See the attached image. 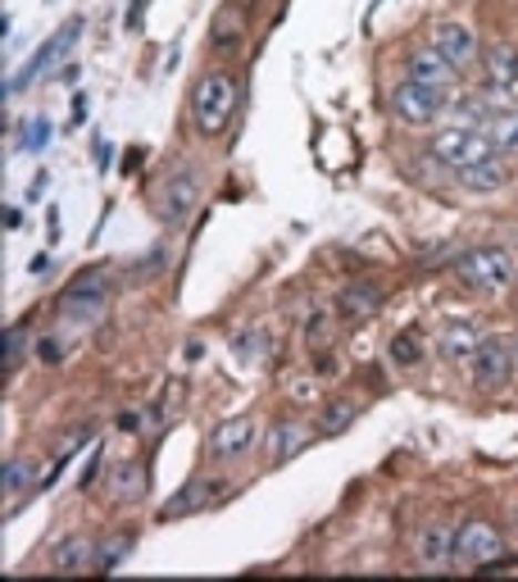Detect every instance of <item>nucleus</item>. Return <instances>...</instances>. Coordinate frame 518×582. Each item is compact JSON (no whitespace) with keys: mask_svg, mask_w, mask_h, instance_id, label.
Returning <instances> with one entry per match:
<instances>
[{"mask_svg":"<svg viewBox=\"0 0 518 582\" xmlns=\"http://www.w3.org/2000/svg\"><path fill=\"white\" fill-rule=\"evenodd\" d=\"M409 82H418V87H428V91H437V96H450L455 91V82H459V69L455 64H446L433 46H423V51H414L409 56Z\"/></svg>","mask_w":518,"mask_h":582,"instance_id":"13","label":"nucleus"},{"mask_svg":"<svg viewBox=\"0 0 518 582\" xmlns=\"http://www.w3.org/2000/svg\"><path fill=\"white\" fill-rule=\"evenodd\" d=\"M459 182H464L468 191H500V187L509 182V164H505L500 155H491V160H483V164H474V169H464Z\"/></svg>","mask_w":518,"mask_h":582,"instance_id":"19","label":"nucleus"},{"mask_svg":"<svg viewBox=\"0 0 518 582\" xmlns=\"http://www.w3.org/2000/svg\"><path fill=\"white\" fill-rule=\"evenodd\" d=\"M232 351H237L246 364H260V360L273 351V342L264 337V328H246V332L237 337V342H232Z\"/></svg>","mask_w":518,"mask_h":582,"instance_id":"26","label":"nucleus"},{"mask_svg":"<svg viewBox=\"0 0 518 582\" xmlns=\"http://www.w3.org/2000/svg\"><path fill=\"white\" fill-rule=\"evenodd\" d=\"M110 496L123 501V505L141 501V496H146V469H141V464H123V469H114V478H110Z\"/></svg>","mask_w":518,"mask_h":582,"instance_id":"21","label":"nucleus"},{"mask_svg":"<svg viewBox=\"0 0 518 582\" xmlns=\"http://www.w3.org/2000/svg\"><path fill=\"white\" fill-rule=\"evenodd\" d=\"M392 360L405 364V369H414V364L423 360V337H418L414 328H405V332L392 337Z\"/></svg>","mask_w":518,"mask_h":582,"instance_id":"27","label":"nucleus"},{"mask_svg":"<svg viewBox=\"0 0 518 582\" xmlns=\"http://www.w3.org/2000/svg\"><path fill=\"white\" fill-rule=\"evenodd\" d=\"M333 337H337V319H333V310H314L309 323H305V347H309L314 355H327Z\"/></svg>","mask_w":518,"mask_h":582,"instance_id":"23","label":"nucleus"},{"mask_svg":"<svg viewBox=\"0 0 518 582\" xmlns=\"http://www.w3.org/2000/svg\"><path fill=\"white\" fill-rule=\"evenodd\" d=\"M23 342H28L23 328H6V369H14L23 360Z\"/></svg>","mask_w":518,"mask_h":582,"instance_id":"29","label":"nucleus"},{"mask_svg":"<svg viewBox=\"0 0 518 582\" xmlns=\"http://www.w3.org/2000/svg\"><path fill=\"white\" fill-rule=\"evenodd\" d=\"M97 469H101V446H97V455H91V464L82 469V488H91V482H97V478H101Z\"/></svg>","mask_w":518,"mask_h":582,"instance_id":"32","label":"nucleus"},{"mask_svg":"<svg viewBox=\"0 0 518 582\" xmlns=\"http://www.w3.org/2000/svg\"><path fill=\"white\" fill-rule=\"evenodd\" d=\"M151 0H132V10H128V28H141V14H146Z\"/></svg>","mask_w":518,"mask_h":582,"instance_id":"33","label":"nucleus"},{"mask_svg":"<svg viewBox=\"0 0 518 582\" xmlns=\"http://www.w3.org/2000/svg\"><path fill=\"white\" fill-rule=\"evenodd\" d=\"M19 228H23V210L10 205V210H6V232H19Z\"/></svg>","mask_w":518,"mask_h":582,"instance_id":"34","label":"nucleus"},{"mask_svg":"<svg viewBox=\"0 0 518 582\" xmlns=\"http://www.w3.org/2000/svg\"><path fill=\"white\" fill-rule=\"evenodd\" d=\"M232 110H237V78L223 73V69L205 73L196 82V91H192V123H196V132L223 137L227 123H232Z\"/></svg>","mask_w":518,"mask_h":582,"instance_id":"3","label":"nucleus"},{"mask_svg":"<svg viewBox=\"0 0 518 582\" xmlns=\"http://www.w3.org/2000/svg\"><path fill=\"white\" fill-rule=\"evenodd\" d=\"M514 532H518V505H514Z\"/></svg>","mask_w":518,"mask_h":582,"instance_id":"36","label":"nucleus"},{"mask_svg":"<svg viewBox=\"0 0 518 582\" xmlns=\"http://www.w3.org/2000/svg\"><path fill=\"white\" fill-rule=\"evenodd\" d=\"M383 301H387L383 282H368V278H359V282L342 287V297H337V314H342L346 323H368L373 314L383 310Z\"/></svg>","mask_w":518,"mask_h":582,"instance_id":"14","label":"nucleus"},{"mask_svg":"<svg viewBox=\"0 0 518 582\" xmlns=\"http://www.w3.org/2000/svg\"><path fill=\"white\" fill-rule=\"evenodd\" d=\"M487 82L505 96H518V46L514 41H496L487 51Z\"/></svg>","mask_w":518,"mask_h":582,"instance_id":"17","label":"nucleus"},{"mask_svg":"<svg viewBox=\"0 0 518 582\" xmlns=\"http://www.w3.org/2000/svg\"><path fill=\"white\" fill-rule=\"evenodd\" d=\"M196 201H201V173L192 169V164H177L164 182H160V191H155V210H160V219L169 223V228H182L186 219L196 214Z\"/></svg>","mask_w":518,"mask_h":582,"instance_id":"4","label":"nucleus"},{"mask_svg":"<svg viewBox=\"0 0 518 582\" xmlns=\"http://www.w3.org/2000/svg\"><path fill=\"white\" fill-rule=\"evenodd\" d=\"M136 423H141V419H136V414H119V428H123V432H132V428H136Z\"/></svg>","mask_w":518,"mask_h":582,"instance_id":"35","label":"nucleus"},{"mask_svg":"<svg viewBox=\"0 0 518 582\" xmlns=\"http://www.w3.org/2000/svg\"><path fill=\"white\" fill-rule=\"evenodd\" d=\"M45 141H51V123L37 119V123L28 128V151H45Z\"/></svg>","mask_w":518,"mask_h":582,"instance_id":"30","label":"nucleus"},{"mask_svg":"<svg viewBox=\"0 0 518 582\" xmlns=\"http://www.w3.org/2000/svg\"><path fill=\"white\" fill-rule=\"evenodd\" d=\"M305 442H309V428H305L301 419H282V423L268 428L264 451H268L273 464H287V460H296V455L305 451Z\"/></svg>","mask_w":518,"mask_h":582,"instance_id":"16","label":"nucleus"},{"mask_svg":"<svg viewBox=\"0 0 518 582\" xmlns=\"http://www.w3.org/2000/svg\"><path fill=\"white\" fill-rule=\"evenodd\" d=\"M101 301H105V282H101V278H78V282L69 287V297H64V314H78V310L97 314Z\"/></svg>","mask_w":518,"mask_h":582,"instance_id":"22","label":"nucleus"},{"mask_svg":"<svg viewBox=\"0 0 518 582\" xmlns=\"http://www.w3.org/2000/svg\"><path fill=\"white\" fill-rule=\"evenodd\" d=\"M359 410H364V405H359L355 397L327 401V405H323V414H318V432H323V436H342V432H346V428L359 419Z\"/></svg>","mask_w":518,"mask_h":582,"instance_id":"20","label":"nucleus"},{"mask_svg":"<svg viewBox=\"0 0 518 582\" xmlns=\"http://www.w3.org/2000/svg\"><path fill=\"white\" fill-rule=\"evenodd\" d=\"M78 32H82V19H69V23H64V28L55 32V41H45L41 51H37V56H32L28 64H23V73H19V78H14L10 87H6V96H14V91H23L28 82H37V78H41L45 69H51V64H55V60H60V56L69 51V46L78 41Z\"/></svg>","mask_w":518,"mask_h":582,"instance_id":"12","label":"nucleus"},{"mask_svg":"<svg viewBox=\"0 0 518 582\" xmlns=\"http://www.w3.org/2000/svg\"><path fill=\"white\" fill-rule=\"evenodd\" d=\"M227 496V482L223 478H192L186 488L164 505V519H182V514H196V510H210Z\"/></svg>","mask_w":518,"mask_h":582,"instance_id":"15","label":"nucleus"},{"mask_svg":"<svg viewBox=\"0 0 518 582\" xmlns=\"http://www.w3.org/2000/svg\"><path fill=\"white\" fill-rule=\"evenodd\" d=\"M409 551H414V564H418V569L441 573V569H450V564L459 560V528H450L446 519L423 523V528L414 532Z\"/></svg>","mask_w":518,"mask_h":582,"instance_id":"5","label":"nucleus"},{"mask_svg":"<svg viewBox=\"0 0 518 582\" xmlns=\"http://www.w3.org/2000/svg\"><path fill=\"white\" fill-rule=\"evenodd\" d=\"M28 488H32V464L10 460V464H6V478H0V492H6V505H14Z\"/></svg>","mask_w":518,"mask_h":582,"instance_id":"25","label":"nucleus"},{"mask_svg":"<svg viewBox=\"0 0 518 582\" xmlns=\"http://www.w3.org/2000/svg\"><path fill=\"white\" fill-rule=\"evenodd\" d=\"M505 555V532L487 519H468L459 528V564H474V569H491Z\"/></svg>","mask_w":518,"mask_h":582,"instance_id":"7","label":"nucleus"},{"mask_svg":"<svg viewBox=\"0 0 518 582\" xmlns=\"http://www.w3.org/2000/svg\"><path fill=\"white\" fill-rule=\"evenodd\" d=\"M392 110H396V119H400L405 128H428V123L441 119L446 96L418 87V82H400V87L392 91Z\"/></svg>","mask_w":518,"mask_h":582,"instance_id":"8","label":"nucleus"},{"mask_svg":"<svg viewBox=\"0 0 518 582\" xmlns=\"http://www.w3.org/2000/svg\"><path fill=\"white\" fill-rule=\"evenodd\" d=\"M51 569L55 573H87V569H97V542H87V538L60 542L55 555H51Z\"/></svg>","mask_w":518,"mask_h":582,"instance_id":"18","label":"nucleus"},{"mask_svg":"<svg viewBox=\"0 0 518 582\" xmlns=\"http://www.w3.org/2000/svg\"><path fill=\"white\" fill-rule=\"evenodd\" d=\"M60 355L64 351H60V342H51V337H41V342H37V360L41 364H60Z\"/></svg>","mask_w":518,"mask_h":582,"instance_id":"31","label":"nucleus"},{"mask_svg":"<svg viewBox=\"0 0 518 582\" xmlns=\"http://www.w3.org/2000/svg\"><path fill=\"white\" fill-rule=\"evenodd\" d=\"M455 278L468 287V291H478V297H500V291L514 287L518 278V264L509 251L500 247H474V251H464L455 260Z\"/></svg>","mask_w":518,"mask_h":582,"instance_id":"2","label":"nucleus"},{"mask_svg":"<svg viewBox=\"0 0 518 582\" xmlns=\"http://www.w3.org/2000/svg\"><path fill=\"white\" fill-rule=\"evenodd\" d=\"M428 155H433L437 164H446V169L464 173V169H474V164H483V160L500 155V146H496L491 128H468V123H450V128H441V132H437V137L428 141Z\"/></svg>","mask_w":518,"mask_h":582,"instance_id":"1","label":"nucleus"},{"mask_svg":"<svg viewBox=\"0 0 518 582\" xmlns=\"http://www.w3.org/2000/svg\"><path fill=\"white\" fill-rule=\"evenodd\" d=\"M136 546V538H132V532H114V538L97 551V573H114L119 569V560H128V551Z\"/></svg>","mask_w":518,"mask_h":582,"instance_id":"24","label":"nucleus"},{"mask_svg":"<svg viewBox=\"0 0 518 582\" xmlns=\"http://www.w3.org/2000/svg\"><path fill=\"white\" fill-rule=\"evenodd\" d=\"M514 360H518V347H514Z\"/></svg>","mask_w":518,"mask_h":582,"instance_id":"37","label":"nucleus"},{"mask_svg":"<svg viewBox=\"0 0 518 582\" xmlns=\"http://www.w3.org/2000/svg\"><path fill=\"white\" fill-rule=\"evenodd\" d=\"M483 342H487V337L478 332V323H468V319H450V323L437 332V351H441V360H446V364H459V369L474 364V355H478Z\"/></svg>","mask_w":518,"mask_h":582,"instance_id":"11","label":"nucleus"},{"mask_svg":"<svg viewBox=\"0 0 518 582\" xmlns=\"http://www.w3.org/2000/svg\"><path fill=\"white\" fill-rule=\"evenodd\" d=\"M468 373H474L478 392H500V387L514 378V351L505 342H496V337H487L474 355V364H468Z\"/></svg>","mask_w":518,"mask_h":582,"instance_id":"10","label":"nucleus"},{"mask_svg":"<svg viewBox=\"0 0 518 582\" xmlns=\"http://www.w3.org/2000/svg\"><path fill=\"white\" fill-rule=\"evenodd\" d=\"M491 137H496V146H505V151H518V114H505V119H496Z\"/></svg>","mask_w":518,"mask_h":582,"instance_id":"28","label":"nucleus"},{"mask_svg":"<svg viewBox=\"0 0 518 582\" xmlns=\"http://www.w3.org/2000/svg\"><path fill=\"white\" fill-rule=\"evenodd\" d=\"M255 442H260L255 414H237V419H223V423L210 432V455H214L219 464H227V460H242Z\"/></svg>","mask_w":518,"mask_h":582,"instance_id":"9","label":"nucleus"},{"mask_svg":"<svg viewBox=\"0 0 518 582\" xmlns=\"http://www.w3.org/2000/svg\"><path fill=\"white\" fill-rule=\"evenodd\" d=\"M428 46H433V51H437L446 64H455V69L478 64V56H483V46H478L474 28H468V23H455V19H437L433 32H428Z\"/></svg>","mask_w":518,"mask_h":582,"instance_id":"6","label":"nucleus"}]
</instances>
